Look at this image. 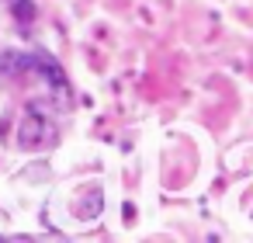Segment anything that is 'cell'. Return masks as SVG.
<instances>
[{
  "label": "cell",
  "mask_w": 253,
  "mask_h": 243,
  "mask_svg": "<svg viewBox=\"0 0 253 243\" xmlns=\"http://www.w3.org/2000/svg\"><path fill=\"white\" fill-rule=\"evenodd\" d=\"M52 139H56V125H52V118L32 108V111L25 115L21 129H18V146H21V149H42V146H49Z\"/></svg>",
  "instance_id": "6da1fadb"
},
{
  "label": "cell",
  "mask_w": 253,
  "mask_h": 243,
  "mask_svg": "<svg viewBox=\"0 0 253 243\" xmlns=\"http://www.w3.org/2000/svg\"><path fill=\"white\" fill-rule=\"evenodd\" d=\"M21 70H32V56H21V52H4L0 56V73L4 77H14Z\"/></svg>",
  "instance_id": "3957f363"
},
{
  "label": "cell",
  "mask_w": 253,
  "mask_h": 243,
  "mask_svg": "<svg viewBox=\"0 0 253 243\" xmlns=\"http://www.w3.org/2000/svg\"><path fill=\"white\" fill-rule=\"evenodd\" d=\"M77 215H80V219H97V215H101V191H97V188H94L90 201H87V205H84Z\"/></svg>",
  "instance_id": "5b68a950"
},
{
  "label": "cell",
  "mask_w": 253,
  "mask_h": 243,
  "mask_svg": "<svg viewBox=\"0 0 253 243\" xmlns=\"http://www.w3.org/2000/svg\"><path fill=\"white\" fill-rule=\"evenodd\" d=\"M11 11H14V18L21 25H28L35 18V4H32V0H11Z\"/></svg>",
  "instance_id": "277c9868"
},
{
  "label": "cell",
  "mask_w": 253,
  "mask_h": 243,
  "mask_svg": "<svg viewBox=\"0 0 253 243\" xmlns=\"http://www.w3.org/2000/svg\"><path fill=\"white\" fill-rule=\"evenodd\" d=\"M32 66H35V70L42 73V80H45V84H52V87H56V91H59L63 97L70 94L66 73H63V66H59V63H56L52 56H45V52H35V56H32Z\"/></svg>",
  "instance_id": "7a4b0ae2"
}]
</instances>
